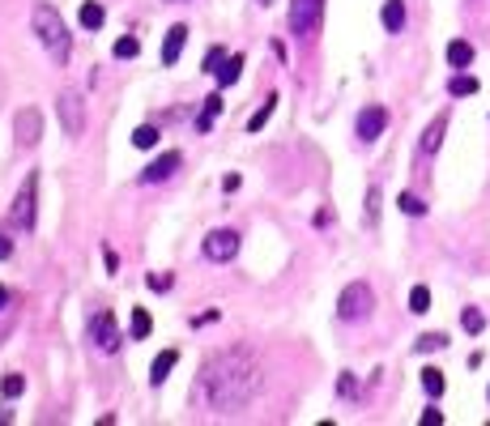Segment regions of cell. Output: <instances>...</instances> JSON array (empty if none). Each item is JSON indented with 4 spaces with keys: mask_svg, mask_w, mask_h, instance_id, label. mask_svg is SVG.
<instances>
[{
    "mask_svg": "<svg viewBox=\"0 0 490 426\" xmlns=\"http://www.w3.org/2000/svg\"><path fill=\"white\" fill-rule=\"evenodd\" d=\"M90 341H94V350H102V354H115V350H119L124 333H119V324H115L111 311H94V316H90Z\"/></svg>",
    "mask_w": 490,
    "mask_h": 426,
    "instance_id": "cell-5",
    "label": "cell"
},
{
    "mask_svg": "<svg viewBox=\"0 0 490 426\" xmlns=\"http://www.w3.org/2000/svg\"><path fill=\"white\" fill-rule=\"evenodd\" d=\"M183 43H188V26H171V30H166V38H162V64H166V68L179 60Z\"/></svg>",
    "mask_w": 490,
    "mask_h": 426,
    "instance_id": "cell-12",
    "label": "cell"
},
{
    "mask_svg": "<svg viewBox=\"0 0 490 426\" xmlns=\"http://www.w3.org/2000/svg\"><path fill=\"white\" fill-rule=\"evenodd\" d=\"M435 350H448V337L444 333H422L418 337V354H435Z\"/></svg>",
    "mask_w": 490,
    "mask_h": 426,
    "instance_id": "cell-26",
    "label": "cell"
},
{
    "mask_svg": "<svg viewBox=\"0 0 490 426\" xmlns=\"http://www.w3.org/2000/svg\"><path fill=\"white\" fill-rule=\"evenodd\" d=\"M4 303H9V290H4V286H0V307H4Z\"/></svg>",
    "mask_w": 490,
    "mask_h": 426,
    "instance_id": "cell-36",
    "label": "cell"
},
{
    "mask_svg": "<svg viewBox=\"0 0 490 426\" xmlns=\"http://www.w3.org/2000/svg\"><path fill=\"white\" fill-rule=\"evenodd\" d=\"M397 205H401V213H410V218H422V213H427V205H422L418 196H410V192H405Z\"/></svg>",
    "mask_w": 490,
    "mask_h": 426,
    "instance_id": "cell-30",
    "label": "cell"
},
{
    "mask_svg": "<svg viewBox=\"0 0 490 426\" xmlns=\"http://www.w3.org/2000/svg\"><path fill=\"white\" fill-rule=\"evenodd\" d=\"M0 393H4V397H9V401H13V397H21V393H26V380H21V376H17V371H9V376H4V380H0Z\"/></svg>",
    "mask_w": 490,
    "mask_h": 426,
    "instance_id": "cell-28",
    "label": "cell"
},
{
    "mask_svg": "<svg viewBox=\"0 0 490 426\" xmlns=\"http://www.w3.org/2000/svg\"><path fill=\"white\" fill-rule=\"evenodd\" d=\"M371 307H376V294H371V286L367 282H350L346 290H341V299H337V316L341 320H363V316H371Z\"/></svg>",
    "mask_w": 490,
    "mask_h": 426,
    "instance_id": "cell-3",
    "label": "cell"
},
{
    "mask_svg": "<svg viewBox=\"0 0 490 426\" xmlns=\"http://www.w3.org/2000/svg\"><path fill=\"white\" fill-rule=\"evenodd\" d=\"M9 256H13V243H9V239L0 235V260H9Z\"/></svg>",
    "mask_w": 490,
    "mask_h": 426,
    "instance_id": "cell-35",
    "label": "cell"
},
{
    "mask_svg": "<svg viewBox=\"0 0 490 426\" xmlns=\"http://www.w3.org/2000/svg\"><path fill=\"white\" fill-rule=\"evenodd\" d=\"M13 132H17V145H38V132H43V115H38L34 107L17 111V119H13Z\"/></svg>",
    "mask_w": 490,
    "mask_h": 426,
    "instance_id": "cell-9",
    "label": "cell"
},
{
    "mask_svg": "<svg viewBox=\"0 0 490 426\" xmlns=\"http://www.w3.org/2000/svg\"><path fill=\"white\" fill-rule=\"evenodd\" d=\"M55 107H60L64 132H68V137H81V128H85V102H81V94H77V90H64Z\"/></svg>",
    "mask_w": 490,
    "mask_h": 426,
    "instance_id": "cell-6",
    "label": "cell"
},
{
    "mask_svg": "<svg viewBox=\"0 0 490 426\" xmlns=\"http://www.w3.org/2000/svg\"><path fill=\"white\" fill-rule=\"evenodd\" d=\"M222 60H226V51H222V47H209V55H205V73H218Z\"/></svg>",
    "mask_w": 490,
    "mask_h": 426,
    "instance_id": "cell-32",
    "label": "cell"
},
{
    "mask_svg": "<svg viewBox=\"0 0 490 426\" xmlns=\"http://www.w3.org/2000/svg\"><path fill=\"white\" fill-rule=\"evenodd\" d=\"M30 30H34V38L43 43V51H47L55 64H68V55H73V34H68V26H64V17H60L55 4H34Z\"/></svg>",
    "mask_w": 490,
    "mask_h": 426,
    "instance_id": "cell-2",
    "label": "cell"
},
{
    "mask_svg": "<svg viewBox=\"0 0 490 426\" xmlns=\"http://www.w3.org/2000/svg\"><path fill=\"white\" fill-rule=\"evenodd\" d=\"M145 286H149V290H171V273H149Z\"/></svg>",
    "mask_w": 490,
    "mask_h": 426,
    "instance_id": "cell-33",
    "label": "cell"
},
{
    "mask_svg": "<svg viewBox=\"0 0 490 426\" xmlns=\"http://www.w3.org/2000/svg\"><path fill=\"white\" fill-rule=\"evenodd\" d=\"M444 422V414H440V410H427V414H422V426H440Z\"/></svg>",
    "mask_w": 490,
    "mask_h": 426,
    "instance_id": "cell-34",
    "label": "cell"
},
{
    "mask_svg": "<svg viewBox=\"0 0 490 426\" xmlns=\"http://www.w3.org/2000/svg\"><path fill=\"white\" fill-rule=\"evenodd\" d=\"M132 145H137V149H154V145H158V128H154V124H141V128L132 132Z\"/></svg>",
    "mask_w": 490,
    "mask_h": 426,
    "instance_id": "cell-25",
    "label": "cell"
},
{
    "mask_svg": "<svg viewBox=\"0 0 490 426\" xmlns=\"http://www.w3.org/2000/svg\"><path fill=\"white\" fill-rule=\"evenodd\" d=\"M34 196H38V175H26V183L13 201V226H21V230L34 226Z\"/></svg>",
    "mask_w": 490,
    "mask_h": 426,
    "instance_id": "cell-8",
    "label": "cell"
},
{
    "mask_svg": "<svg viewBox=\"0 0 490 426\" xmlns=\"http://www.w3.org/2000/svg\"><path fill=\"white\" fill-rule=\"evenodd\" d=\"M486 401H490V388H486Z\"/></svg>",
    "mask_w": 490,
    "mask_h": 426,
    "instance_id": "cell-38",
    "label": "cell"
},
{
    "mask_svg": "<svg viewBox=\"0 0 490 426\" xmlns=\"http://www.w3.org/2000/svg\"><path fill=\"white\" fill-rule=\"evenodd\" d=\"M205 256H209L213 265H230V260L239 256V235H235V230H209V235H205Z\"/></svg>",
    "mask_w": 490,
    "mask_h": 426,
    "instance_id": "cell-7",
    "label": "cell"
},
{
    "mask_svg": "<svg viewBox=\"0 0 490 426\" xmlns=\"http://www.w3.org/2000/svg\"><path fill=\"white\" fill-rule=\"evenodd\" d=\"M222 107H226V102H222V94H209V98H205V111L196 115V132H209V128H213V119L222 115Z\"/></svg>",
    "mask_w": 490,
    "mask_h": 426,
    "instance_id": "cell-17",
    "label": "cell"
},
{
    "mask_svg": "<svg viewBox=\"0 0 490 426\" xmlns=\"http://www.w3.org/2000/svg\"><path fill=\"white\" fill-rule=\"evenodd\" d=\"M260 384H265V371L252 350H222L201 367L192 401L209 414H239L243 405H252Z\"/></svg>",
    "mask_w": 490,
    "mask_h": 426,
    "instance_id": "cell-1",
    "label": "cell"
},
{
    "mask_svg": "<svg viewBox=\"0 0 490 426\" xmlns=\"http://www.w3.org/2000/svg\"><path fill=\"white\" fill-rule=\"evenodd\" d=\"M448 64H452V68H469V64H474V43L452 38V43H448Z\"/></svg>",
    "mask_w": 490,
    "mask_h": 426,
    "instance_id": "cell-16",
    "label": "cell"
},
{
    "mask_svg": "<svg viewBox=\"0 0 490 426\" xmlns=\"http://www.w3.org/2000/svg\"><path fill=\"white\" fill-rule=\"evenodd\" d=\"M384 30L388 34H401L405 30V0H384Z\"/></svg>",
    "mask_w": 490,
    "mask_h": 426,
    "instance_id": "cell-14",
    "label": "cell"
},
{
    "mask_svg": "<svg viewBox=\"0 0 490 426\" xmlns=\"http://www.w3.org/2000/svg\"><path fill=\"white\" fill-rule=\"evenodd\" d=\"M444 132H448V115H435V119L427 124V132H422L418 149H422V154H435V149L444 145Z\"/></svg>",
    "mask_w": 490,
    "mask_h": 426,
    "instance_id": "cell-13",
    "label": "cell"
},
{
    "mask_svg": "<svg viewBox=\"0 0 490 426\" xmlns=\"http://www.w3.org/2000/svg\"><path fill=\"white\" fill-rule=\"evenodd\" d=\"M273 107H277V94H273V98H269V102H265V107H260V111H256L252 119H247V132H260V128L269 124V115H273Z\"/></svg>",
    "mask_w": 490,
    "mask_h": 426,
    "instance_id": "cell-27",
    "label": "cell"
},
{
    "mask_svg": "<svg viewBox=\"0 0 490 426\" xmlns=\"http://www.w3.org/2000/svg\"><path fill=\"white\" fill-rule=\"evenodd\" d=\"M320 17H324V0H290V34L311 38L320 30Z\"/></svg>",
    "mask_w": 490,
    "mask_h": 426,
    "instance_id": "cell-4",
    "label": "cell"
},
{
    "mask_svg": "<svg viewBox=\"0 0 490 426\" xmlns=\"http://www.w3.org/2000/svg\"><path fill=\"white\" fill-rule=\"evenodd\" d=\"M239 73H243V55H239V51H235V55H230V60H222V68H218V73H213V77H218V85H222V90H226V85H235V81H239Z\"/></svg>",
    "mask_w": 490,
    "mask_h": 426,
    "instance_id": "cell-18",
    "label": "cell"
},
{
    "mask_svg": "<svg viewBox=\"0 0 490 426\" xmlns=\"http://www.w3.org/2000/svg\"><path fill=\"white\" fill-rule=\"evenodd\" d=\"M175 363H179V354H175V350H162V354L154 358V367H149V384H166V376L175 371Z\"/></svg>",
    "mask_w": 490,
    "mask_h": 426,
    "instance_id": "cell-15",
    "label": "cell"
},
{
    "mask_svg": "<svg viewBox=\"0 0 490 426\" xmlns=\"http://www.w3.org/2000/svg\"><path fill=\"white\" fill-rule=\"evenodd\" d=\"M102 21H107V9H102L98 0H85V4H81V26H85V30H98Z\"/></svg>",
    "mask_w": 490,
    "mask_h": 426,
    "instance_id": "cell-20",
    "label": "cell"
},
{
    "mask_svg": "<svg viewBox=\"0 0 490 426\" xmlns=\"http://www.w3.org/2000/svg\"><path fill=\"white\" fill-rule=\"evenodd\" d=\"M384 128H388V111H384V107H367V111H358V124H354L358 141H376Z\"/></svg>",
    "mask_w": 490,
    "mask_h": 426,
    "instance_id": "cell-10",
    "label": "cell"
},
{
    "mask_svg": "<svg viewBox=\"0 0 490 426\" xmlns=\"http://www.w3.org/2000/svg\"><path fill=\"white\" fill-rule=\"evenodd\" d=\"M367 222H371V226L380 222V188H371V192H367Z\"/></svg>",
    "mask_w": 490,
    "mask_h": 426,
    "instance_id": "cell-31",
    "label": "cell"
},
{
    "mask_svg": "<svg viewBox=\"0 0 490 426\" xmlns=\"http://www.w3.org/2000/svg\"><path fill=\"white\" fill-rule=\"evenodd\" d=\"M482 85H478V77H469V73H457L452 81H448V94L452 98H469V94H478Z\"/></svg>",
    "mask_w": 490,
    "mask_h": 426,
    "instance_id": "cell-19",
    "label": "cell"
},
{
    "mask_svg": "<svg viewBox=\"0 0 490 426\" xmlns=\"http://www.w3.org/2000/svg\"><path fill=\"white\" fill-rule=\"evenodd\" d=\"M149 329H154L149 311H145V307H132V324H128V333H132L137 341H145V337H149Z\"/></svg>",
    "mask_w": 490,
    "mask_h": 426,
    "instance_id": "cell-21",
    "label": "cell"
},
{
    "mask_svg": "<svg viewBox=\"0 0 490 426\" xmlns=\"http://www.w3.org/2000/svg\"><path fill=\"white\" fill-rule=\"evenodd\" d=\"M137 51H141V43H137V38H132V34H128V38H119V43H115V60H132V55H137Z\"/></svg>",
    "mask_w": 490,
    "mask_h": 426,
    "instance_id": "cell-29",
    "label": "cell"
},
{
    "mask_svg": "<svg viewBox=\"0 0 490 426\" xmlns=\"http://www.w3.org/2000/svg\"><path fill=\"white\" fill-rule=\"evenodd\" d=\"M179 162H183V158H179L175 149H166L162 158H154V162L141 171V183H162V179H171V175L179 171Z\"/></svg>",
    "mask_w": 490,
    "mask_h": 426,
    "instance_id": "cell-11",
    "label": "cell"
},
{
    "mask_svg": "<svg viewBox=\"0 0 490 426\" xmlns=\"http://www.w3.org/2000/svg\"><path fill=\"white\" fill-rule=\"evenodd\" d=\"M422 388H427V397H444V388H448L444 371H440V367H427V371H422Z\"/></svg>",
    "mask_w": 490,
    "mask_h": 426,
    "instance_id": "cell-22",
    "label": "cell"
},
{
    "mask_svg": "<svg viewBox=\"0 0 490 426\" xmlns=\"http://www.w3.org/2000/svg\"><path fill=\"white\" fill-rule=\"evenodd\" d=\"M410 311H414V316H427V311H431V290H427V286H414V290H410Z\"/></svg>",
    "mask_w": 490,
    "mask_h": 426,
    "instance_id": "cell-23",
    "label": "cell"
},
{
    "mask_svg": "<svg viewBox=\"0 0 490 426\" xmlns=\"http://www.w3.org/2000/svg\"><path fill=\"white\" fill-rule=\"evenodd\" d=\"M461 329H465V333H474V337H478V333H482V329H486V316H482V311H478V307H465V311H461Z\"/></svg>",
    "mask_w": 490,
    "mask_h": 426,
    "instance_id": "cell-24",
    "label": "cell"
},
{
    "mask_svg": "<svg viewBox=\"0 0 490 426\" xmlns=\"http://www.w3.org/2000/svg\"><path fill=\"white\" fill-rule=\"evenodd\" d=\"M256 4H265V9H269V4H273V0H256Z\"/></svg>",
    "mask_w": 490,
    "mask_h": 426,
    "instance_id": "cell-37",
    "label": "cell"
}]
</instances>
